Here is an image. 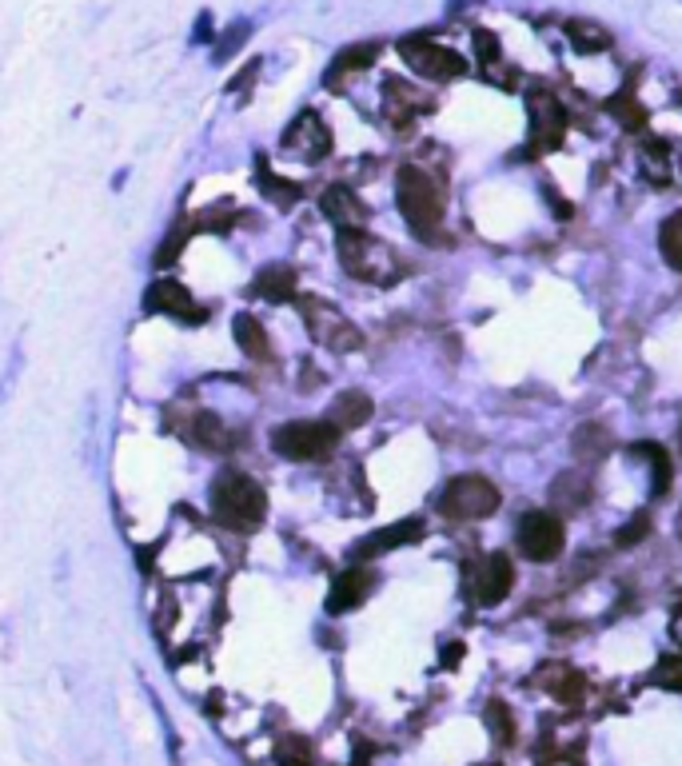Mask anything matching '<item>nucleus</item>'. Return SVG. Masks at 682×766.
<instances>
[{
  "mask_svg": "<svg viewBox=\"0 0 682 766\" xmlns=\"http://www.w3.org/2000/svg\"><path fill=\"white\" fill-rule=\"evenodd\" d=\"M551 499H555L559 507H579V503L587 499V483H583V475H575V471L559 475L555 487H551Z\"/></svg>",
  "mask_w": 682,
  "mask_h": 766,
  "instance_id": "393cba45",
  "label": "nucleus"
},
{
  "mask_svg": "<svg viewBox=\"0 0 682 766\" xmlns=\"http://www.w3.org/2000/svg\"><path fill=\"white\" fill-rule=\"evenodd\" d=\"M300 312H304V324H308V336L320 344V348H328V352H355L359 344H363V336H359V328L336 312L332 304H324V300H300Z\"/></svg>",
  "mask_w": 682,
  "mask_h": 766,
  "instance_id": "423d86ee",
  "label": "nucleus"
},
{
  "mask_svg": "<svg viewBox=\"0 0 682 766\" xmlns=\"http://www.w3.org/2000/svg\"><path fill=\"white\" fill-rule=\"evenodd\" d=\"M252 296H260V300H272V304H284V300H292V296H296V272H292V268H284V264H276V268H264V272L252 280Z\"/></svg>",
  "mask_w": 682,
  "mask_h": 766,
  "instance_id": "6ab92c4d",
  "label": "nucleus"
},
{
  "mask_svg": "<svg viewBox=\"0 0 682 766\" xmlns=\"http://www.w3.org/2000/svg\"><path fill=\"white\" fill-rule=\"evenodd\" d=\"M487 723H491V727H499L503 743H511V723H507V707H503V703H491V711H487Z\"/></svg>",
  "mask_w": 682,
  "mask_h": 766,
  "instance_id": "473e14b6",
  "label": "nucleus"
},
{
  "mask_svg": "<svg viewBox=\"0 0 682 766\" xmlns=\"http://www.w3.org/2000/svg\"><path fill=\"white\" fill-rule=\"evenodd\" d=\"M659 248H663V260H667L675 272H682V212L663 220V228H659Z\"/></svg>",
  "mask_w": 682,
  "mask_h": 766,
  "instance_id": "5701e85b",
  "label": "nucleus"
},
{
  "mask_svg": "<svg viewBox=\"0 0 682 766\" xmlns=\"http://www.w3.org/2000/svg\"><path fill=\"white\" fill-rule=\"evenodd\" d=\"M639 451L651 455V463H655V471H659V475H655V491L663 495V491L671 487V459H667V451H663L659 443H639Z\"/></svg>",
  "mask_w": 682,
  "mask_h": 766,
  "instance_id": "a878e982",
  "label": "nucleus"
},
{
  "mask_svg": "<svg viewBox=\"0 0 682 766\" xmlns=\"http://www.w3.org/2000/svg\"><path fill=\"white\" fill-rule=\"evenodd\" d=\"M256 76H260V60H248V64H244V72H240V76L228 84V92H240V88H248Z\"/></svg>",
  "mask_w": 682,
  "mask_h": 766,
  "instance_id": "72a5a7b5",
  "label": "nucleus"
},
{
  "mask_svg": "<svg viewBox=\"0 0 682 766\" xmlns=\"http://www.w3.org/2000/svg\"><path fill=\"white\" fill-rule=\"evenodd\" d=\"M375 56H379V44H351V48H343L340 56L332 60L328 84H336L340 76H351V72H363V68H371V64H375Z\"/></svg>",
  "mask_w": 682,
  "mask_h": 766,
  "instance_id": "412c9836",
  "label": "nucleus"
},
{
  "mask_svg": "<svg viewBox=\"0 0 682 766\" xmlns=\"http://www.w3.org/2000/svg\"><path fill=\"white\" fill-rule=\"evenodd\" d=\"M611 112H615L619 120H627V124H635V128L643 124V108H635V104H631V96H619V100L611 104Z\"/></svg>",
  "mask_w": 682,
  "mask_h": 766,
  "instance_id": "7c9ffc66",
  "label": "nucleus"
},
{
  "mask_svg": "<svg viewBox=\"0 0 682 766\" xmlns=\"http://www.w3.org/2000/svg\"><path fill=\"white\" fill-rule=\"evenodd\" d=\"M232 336H236V344H240L244 356H252V360H272V340H268V332H264V324H260L256 316L240 312V316L232 320Z\"/></svg>",
  "mask_w": 682,
  "mask_h": 766,
  "instance_id": "a211bd4d",
  "label": "nucleus"
},
{
  "mask_svg": "<svg viewBox=\"0 0 682 766\" xmlns=\"http://www.w3.org/2000/svg\"><path fill=\"white\" fill-rule=\"evenodd\" d=\"M144 312L148 316H176L184 324H204L208 312L192 300V292L180 280H152L144 292Z\"/></svg>",
  "mask_w": 682,
  "mask_h": 766,
  "instance_id": "1a4fd4ad",
  "label": "nucleus"
},
{
  "mask_svg": "<svg viewBox=\"0 0 682 766\" xmlns=\"http://www.w3.org/2000/svg\"><path fill=\"white\" fill-rule=\"evenodd\" d=\"M212 515L220 527L236 531V535H252L264 527V515H268V491L236 471V467H224L216 479H212Z\"/></svg>",
  "mask_w": 682,
  "mask_h": 766,
  "instance_id": "f257e3e1",
  "label": "nucleus"
},
{
  "mask_svg": "<svg viewBox=\"0 0 682 766\" xmlns=\"http://www.w3.org/2000/svg\"><path fill=\"white\" fill-rule=\"evenodd\" d=\"M395 200H399V212L411 224V232L419 240H435V228L443 224V192H439V184L423 168H415V164L399 168Z\"/></svg>",
  "mask_w": 682,
  "mask_h": 766,
  "instance_id": "7ed1b4c3",
  "label": "nucleus"
},
{
  "mask_svg": "<svg viewBox=\"0 0 682 766\" xmlns=\"http://www.w3.org/2000/svg\"><path fill=\"white\" fill-rule=\"evenodd\" d=\"M655 683L667 687V691H682V659L679 655H667V659L655 667Z\"/></svg>",
  "mask_w": 682,
  "mask_h": 766,
  "instance_id": "bb28decb",
  "label": "nucleus"
},
{
  "mask_svg": "<svg viewBox=\"0 0 682 766\" xmlns=\"http://www.w3.org/2000/svg\"><path fill=\"white\" fill-rule=\"evenodd\" d=\"M399 52H403V60H407L419 76H427V80H455V76L467 72V60H463L459 52H451V48H443V44H431V40H403Z\"/></svg>",
  "mask_w": 682,
  "mask_h": 766,
  "instance_id": "6e6552de",
  "label": "nucleus"
},
{
  "mask_svg": "<svg viewBox=\"0 0 682 766\" xmlns=\"http://www.w3.org/2000/svg\"><path fill=\"white\" fill-rule=\"evenodd\" d=\"M495 507H499V487L483 475L451 479L443 499H439V511L447 519H487V515H495Z\"/></svg>",
  "mask_w": 682,
  "mask_h": 766,
  "instance_id": "39448f33",
  "label": "nucleus"
},
{
  "mask_svg": "<svg viewBox=\"0 0 682 766\" xmlns=\"http://www.w3.org/2000/svg\"><path fill=\"white\" fill-rule=\"evenodd\" d=\"M527 112H531L535 148H539V152L559 148V144H563V132H567V112H563V104H559L551 92H531V96H527Z\"/></svg>",
  "mask_w": 682,
  "mask_h": 766,
  "instance_id": "9d476101",
  "label": "nucleus"
},
{
  "mask_svg": "<svg viewBox=\"0 0 682 766\" xmlns=\"http://www.w3.org/2000/svg\"><path fill=\"white\" fill-rule=\"evenodd\" d=\"M643 531H647V515H639V519H635L627 531H619V535H615V543H619V547H631V543H635Z\"/></svg>",
  "mask_w": 682,
  "mask_h": 766,
  "instance_id": "f704fd0d",
  "label": "nucleus"
},
{
  "mask_svg": "<svg viewBox=\"0 0 682 766\" xmlns=\"http://www.w3.org/2000/svg\"><path fill=\"white\" fill-rule=\"evenodd\" d=\"M320 212H324L332 224H340V228H363V224H367V204H363L351 188H343V184L324 188Z\"/></svg>",
  "mask_w": 682,
  "mask_h": 766,
  "instance_id": "2eb2a0df",
  "label": "nucleus"
},
{
  "mask_svg": "<svg viewBox=\"0 0 682 766\" xmlns=\"http://www.w3.org/2000/svg\"><path fill=\"white\" fill-rule=\"evenodd\" d=\"M256 176H260V188H264V196H268L272 204H280V208H292V204L300 200V184H292V180H280V176L268 168V160H264V156H256Z\"/></svg>",
  "mask_w": 682,
  "mask_h": 766,
  "instance_id": "aec40b11",
  "label": "nucleus"
},
{
  "mask_svg": "<svg viewBox=\"0 0 682 766\" xmlns=\"http://www.w3.org/2000/svg\"><path fill=\"white\" fill-rule=\"evenodd\" d=\"M475 52H479L483 64H495V56H499V40H495L487 28H479V32H475Z\"/></svg>",
  "mask_w": 682,
  "mask_h": 766,
  "instance_id": "c756f323",
  "label": "nucleus"
},
{
  "mask_svg": "<svg viewBox=\"0 0 682 766\" xmlns=\"http://www.w3.org/2000/svg\"><path fill=\"white\" fill-rule=\"evenodd\" d=\"M559 675H563V679H555V683H551V691H555L559 699H571V703H575V699L583 695V679H579L575 671H559Z\"/></svg>",
  "mask_w": 682,
  "mask_h": 766,
  "instance_id": "c85d7f7f",
  "label": "nucleus"
},
{
  "mask_svg": "<svg viewBox=\"0 0 682 766\" xmlns=\"http://www.w3.org/2000/svg\"><path fill=\"white\" fill-rule=\"evenodd\" d=\"M515 543L531 563H551V559H559L567 531L551 511H527L515 527Z\"/></svg>",
  "mask_w": 682,
  "mask_h": 766,
  "instance_id": "0eeeda50",
  "label": "nucleus"
},
{
  "mask_svg": "<svg viewBox=\"0 0 682 766\" xmlns=\"http://www.w3.org/2000/svg\"><path fill=\"white\" fill-rule=\"evenodd\" d=\"M371 415H375V403H371L367 391H343V395L332 399V407H328V423H336L340 431L363 427Z\"/></svg>",
  "mask_w": 682,
  "mask_h": 766,
  "instance_id": "dca6fc26",
  "label": "nucleus"
},
{
  "mask_svg": "<svg viewBox=\"0 0 682 766\" xmlns=\"http://www.w3.org/2000/svg\"><path fill=\"white\" fill-rule=\"evenodd\" d=\"M567 36H571V44H575L579 52H603V48L611 44L607 28H599V24H591V20H567Z\"/></svg>",
  "mask_w": 682,
  "mask_h": 766,
  "instance_id": "4be33fe9",
  "label": "nucleus"
},
{
  "mask_svg": "<svg viewBox=\"0 0 682 766\" xmlns=\"http://www.w3.org/2000/svg\"><path fill=\"white\" fill-rule=\"evenodd\" d=\"M643 168H647V176H655V180L663 184V180H667V148H663V144H655V148L647 144V148H643Z\"/></svg>",
  "mask_w": 682,
  "mask_h": 766,
  "instance_id": "cd10ccee",
  "label": "nucleus"
},
{
  "mask_svg": "<svg viewBox=\"0 0 682 766\" xmlns=\"http://www.w3.org/2000/svg\"><path fill=\"white\" fill-rule=\"evenodd\" d=\"M511 583H515L511 559H507V555H487L483 567H479V575H475V595H479V603L495 607V603H503V599L511 595Z\"/></svg>",
  "mask_w": 682,
  "mask_h": 766,
  "instance_id": "4468645a",
  "label": "nucleus"
},
{
  "mask_svg": "<svg viewBox=\"0 0 682 766\" xmlns=\"http://www.w3.org/2000/svg\"><path fill=\"white\" fill-rule=\"evenodd\" d=\"M212 40H216L212 12H200V16H196V28H192V44H212Z\"/></svg>",
  "mask_w": 682,
  "mask_h": 766,
  "instance_id": "2f4dec72",
  "label": "nucleus"
},
{
  "mask_svg": "<svg viewBox=\"0 0 682 766\" xmlns=\"http://www.w3.org/2000/svg\"><path fill=\"white\" fill-rule=\"evenodd\" d=\"M284 152H292V156H300V160H320V156H328L332 152V132H328V124L316 116V112H300L292 124H288V132H284Z\"/></svg>",
  "mask_w": 682,
  "mask_h": 766,
  "instance_id": "9b49d317",
  "label": "nucleus"
},
{
  "mask_svg": "<svg viewBox=\"0 0 682 766\" xmlns=\"http://www.w3.org/2000/svg\"><path fill=\"white\" fill-rule=\"evenodd\" d=\"M200 451H208V455H220V451H228L232 447V431L224 427V419H216L212 411H200V415H192V423H188V431H184Z\"/></svg>",
  "mask_w": 682,
  "mask_h": 766,
  "instance_id": "f3484780",
  "label": "nucleus"
},
{
  "mask_svg": "<svg viewBox=\"0 0 682 766\" xmlns=\"http://www.w3.org/2000/svg\"><path fill=\"white\" fill-rule=\"evenodd\" d=\"M371 587H375V575H371L367 567H347V571L336 575V583H332V591H328V611H332V615L355 611V607L371 595Z\"/></svg>",
  "mask_w": 682,
  "mask_h": 766,
  "instance_id": "ddd939ff",
  "label": "nucleus"
},
{
  "mask_svg": "<svg viewBox=\"0 0 682 766\" xmlns=\"http://www.w3.org/2000/svg\"><path fill=\"white\" fill-rule=\"evenodd\" d=\"M248 32H252V24H248V20H236L228 32H220V40H212V60H216V64L232 60V56H236V48L248 40Z\"/></svg>",
  "mask_w": 682,
  "mask_h": 766,
  "instance_id": "b1692460",
  "label": "nucleus"
},
{
  "mask_svg": "<svg viewBox=\"0 0 682 766\" xmlns=\"http://www.w3.org/2000/svg\"><path fill=\"white\" fill-rule=\"evenodd\" d=\"M336 252H340L343 272L355 276V280H363V284H395V280L403 276L399 256H395L383 240H375L371 232H363V228H340Z\"/></svg>",
  "mask_w": 682,
  "mask_h": 766,
  "instance_id": "f03ea898",
  "label": "nucleus"
},
{
  "mask_svg": "<svg viewBox=\"0 0 682 766\" xmlns=\"http://www.w3.org/2000/svg\"><path fill=\"white\" fill-rule=\"evenodd\" d=\"M415 539H423V519H399V523L379 527V531H371L367 539H359L355 551H351V559H375V555H387V551L407 547V543H415Z\"/></svg>",
  "mask_w": 682,
  "mask_h": 766,
  "instance_id": "f8f14e48",
  "label": "nucleus"
},
{
  "mask_svg": "<svg viewBox=\"0 0 682 766\" xmlns=\"http://www.w3.org/2000/svg\"><path fill=\"white\" fill-rule=\"evenodd\" d=\"M340 447V427L328 419H292L272 431V451L292 463H320Z\"/></svg>",
  "mask_w": 682,
  "mask_h": 766,
  "instance_id": "20e7f679",
  "label": "nucleus"
}]
</instances>
